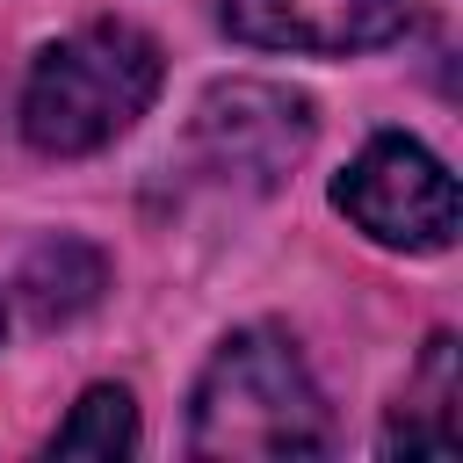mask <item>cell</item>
Returning <instances> with one entry per match:
<instances>
[{"instance_id":"cell-1","label":"cell","mask_w":463,"mask_h":463,"mask_svg":"<svg viewBox=\"0 0 463 463\" xmlns=\"http://www.w3.org/2000/svg\"><path fill=\"white\" fill-rule=\"evenodd\" d=\"M159 43L130 22H87L72 36H58L29 87H22V137L51 159H80L101 152L109 137H123L152 94H159Z\"/></svg>"},{"instance_id":"cell-2","label":"cell","mask_w":463,"mask_h":463,"mask_svg":"<svg viewBox=\"0 0 463 463\" xmlns=\"http://www.w3.org/2000/svg\"><path fill=\"white\" fill-rule=\"evenodd\" d=\"M188 449L195 456H318L326 405L304 354L268 326L232 333L195 383Z\"/></svg>"},{"instance_id":"cell-3","label":"cell","mask_w":463,"mask_h":463,"mask_svg":"<svg viewBox=\"0 0 463 463\" xmlns=\"http://www.w3.org/2000/svg\"><path fill=\"white\" fill-rule=\"evenodd\" d=\"M333 203L376 239L405 253H441L456 239V181L412 137H369L362 159L333 181Z\"/></svg>"},{"instance_id":"cell-4","label":"cell","mask_w":463,"mask_h":463,"mask_svg":"<svg viewBox=\"0 0 463 463\" xmlns=\"http://www.w3.org/2000/svg\"><path fill=\"white\" fill-rule=\"evenodd\" d=\"M195 152L224 181L275 188L311 152V101L275 80H224L195 109Z\"/></svg>"},{"instance_id":"cell-5","label":"cell","mask_w":463,"mask_h":463,"mask_svg":"<svg viewBox=\"0 0 463 463\" xmlns=\"http://www.w3.org/2000/svg\"><path fill=\"white\" fill-rule=\"evenodd\" d=\"M412 0H224V29L260 51H304V58H347L376 51L405 29Z\"/></svg>"},{"instance_id":"cell-6","label":"cell","mask_w":463,"mask_h":463,"mask_svg":"<svg viewBox=\"0 0 463 463\" xmlns=\"http://www.w3.org/2000/svg\"><path fill=\"white\" fill-rule=\"evenodd\" d=\"M463 449V412H456V340L434 333L420 354V376L405 383L391 427H383V456H456Z\"/></svg>"},{"instance_id":"cell-7","label":"cell","mask_w":463,"mask_h":463,"mask_svg":"<svg viewBox=\"0 0 463 463\" xmlns=\"http://www.w3.org/2000/svg\"><path fill=\"white\" fill-rule=\"evenodd\" d=\"M101 289H109V260H101L94 246H80V239H51V246H36L29 268H22V304H29L36 326L80 318Z\"/></svg>"},{"instance_id":"cell-8","label":"cell","mask_w":463,"mask_h":463,"mask_svg":"<svg viewBox=\"0 0 463 463\" xmlns=\"http://www.w3.org/2000/svg\"><path fill=\"white\" fill-rule=\"evenodd\" d=\"M130 449H137V405L123 383H94L51 434V456H130Z\"/></svg>"},{"instance_id":"cell-9","label":"cell","mask_w":463,"mask_h":463,"mask_svg":"<svg viewBox=\"0 0 463 463\" xmlns=\"http://www.w3.org/2000/svg\"><path fill=\"white\" fill-rule=\"evenodd\" d=\"M0 326H7V297H0Z\"/></svg>"}]
</instances>
